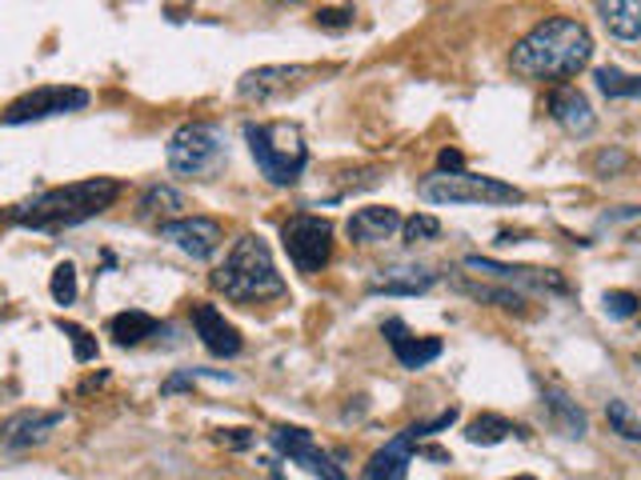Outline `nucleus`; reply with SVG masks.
<instances>
[{
  "instance_id": "f257e3e1",
  "label": "nucleus",
  "mask_w": 641,
  "mask_h": 480,
  "mask_svg": "<svg viewBox=\"0 0 641 480\" xmlns=\"http://www.w3.org/2000/svg\"><path fill=\"white\" fill-rule=\"evenodd\" d=\"M594 61V36L574 17H545L533 24L509 53V68L521 80H557L565 85Z\"/></svg>"
},
{
  "instance_id": "f03ea898",
  "label": "nucleus",
  "mask_w": 641,
  "mask_h": 480,
  "mask_svg": "<svg viewBox=\"0 0 641 480\" xmlns=\"http://www.w3.org/2000/svg\"><path fill=\"white\" fill-rule=\"evenodd\" d=\"M117 200H121V181H112V176H89V181L45 188V193H36V197L12 205L9 220L12 225H21V229L61 232V229H77L85 220L100 217V212L112 208Z\"/></svg>"
},
{
  "instance_id": "7ed1b4c3",
  "label": "nucleus",
  "mask_w": 641,
  "mask_h": 480,
  "mask_svg": "<svg viewBox=\"0 0 641 480\" xmlns=\"http://www.w3.org/2000/svg\"><path fill=\"white\" fill-rule=\"evenodd\" d=\"M213 288L225 293L237 305H261V301H273V296H285V276L276 273V261L269 244L253 232L232 240L229 257H225L217 269H213Z\"/></svg>"
},
{
  "instance_id": "20e7f679",
  "label": "nucleus",
  "mask_w": 641,
  "mask_h": 480,
  "mask_svg": "<svg viewBox=\"0 0 641 480\" xmlns=\"http://www.w3.org/2000/svg\"><path fill=\"white\" fill-rule=\"evenodd\" d=\"M245 144H249V153H253L261 176L276 188L297 185L301 173H305V164H309L305 137H301V129L297 124H289V120L245 124Z\"/></svg>"
},
{
  "instance_id": "39448f33",
  "label": "nucleus",
  "mask_w": 641,
  "mask_h": 480,
  "mask_svg": "<svg viewBox=\"0 0 641 480\" xmlns=\"http://www.w3.org/2000/svg\"><path fill=\"white\" fill-rule=\"evenodd\" d=\"M169 173L185 181H209L225 164V132L209 120H188L169 137Z\"/></svg>"
},
{
  "instance_id": "423d86ee",
  "label": "nucleus",
  "mask_w": 641,
  "mask_h": 480,
  "mask_svg": "<svg viewBox=\"0 0 641 480\" xmlns=\"http://www.w3.org/2000/svg\"><path fill=\"white\" fill-rule=\"evenodd\" d=\"M417 193L430 205H521L525 200L521 188L477 173H430L421 176Z\"/></svg>"
},
{
  "instance_id": "0eeeda50",
  "label": "nucleus",
  "mask_w": 641,
  "mask_h": 480,
  "mask_svg": "<svg viewBox=\"0 0 641 480\" xmlns=\"http://www.w3.org/2000/svg\"><path fill=\"white\" fill-rule=\"evenodd\" d=\"M454 421H457V408H445L442 416L417 421V425H410L405 433H398L385 448H377L373 457H369L361 480H410V465H413V448H417V440L442 433V428H449Z\"/></svg>"
},
{
  "instance_id": "6e6552de",
  "label": "nucleus",
  "mask_w": 641,
  "mask_h": 480,
  "mask_svg": "<svg viewBox=\"0 0 641 480\" xmlns=\"http://www.w3.org/2000/svg\"><path fill=\"white\" fill-rule=\"evenodd\" d=\"M281 244H285L293 269L305 273V276H313L333 261V225L325 217L301 212V217L285 220V229H281Z\"/></svg>"
},
{
  "instance_id": "1a4fd4ad",
  "label": "nucleus",
  "mask_w": 641,
  "mask_h": 480,
  "mask_svg": "<svg viewBox=\"0 0 641 480\" xmlns=\"http://www.w3.org/2000/svg\"><path fill=\"white\" fill-rule=\"evenodd\" d=\"M89 109V92L73 85H41L33 92L17 97L4 109V124H33V120H48V117H65V112H80Z\"/></svg>"
},
{
  "instance_id": "9d476101",
  "label": "nucleus",
  "mask_w": 641,
  "mask_h": 480,
  "mask_svg": "<svg viewBox=\"0 0 641 480\" xmlns=\"http://www.w3.org/2000/svg\"><path fill=\"white\" fill-rule=\"evenodd\" d=\"M317 73L313 65H261L249 68L241 80H237V100L245 105H273V100L297 92V88L309 85V77Z\"/></svg>"
},
{
  "instance_id": "9b49d317",
  "label": "nucleus",
  "mask_w": 641,
  "mask_h": 480,
  "mask_svg": "<svg viewBox=\"0 0 641 480\" xmlns=\"http://www.w3.org/2000/svg\"><path fill=\"white\" fill-rule=\"evenodd\" d=\"M269 440H273V448L281 452V457H289L293 465H301L305 472H313L317 480H349L345 477L341 465H333V457L325 452V448L313 440L309 428H297V425H276L273 433H269Z\"/></svg>"
},
{
  "instance_id": "f8f14e48",
  "label": "nucleus",
  "mask_w": 641,
  "mask_h": 480,
  "mask_svg": "<svg viewBox=\"0 0 641 480\" xmlns=\"http://www.w3.org/2000/svg\"><path fill=\"white\" fill-rule=\"evenodd\" d=\"M156 232H161V240H169L173 249L193 257V261H209V257H217V249L225 244L221 220H213V217H177V220H169V225H161Z\"/></svg>"
},
{
  "instance_id": "ddd939ff",
  "label": "nucleus",
  "mask_w": 641,
  "mask_h": 480,
  "mask_svg": "<svg viewBox=\"0 0 641 480\" xmlns=\"http://www.w3.org/2000/svg\"><path fill=\"white\" fill-rule=\"evenodd\" d=\"M465 269H474V273H486V276H498L506 288H533V293H553V296H565L569 293V281L562 273H553V269H530V264H501V261H489V257H465Z\"/></svg>"
},
{
  "instance_id": "4468645a",
  "label": "nucleus",
  "mask_w": 641,
  "mask_h": 480,
  "mask_svg": "<svg viewBox=\"0 0 641 480\" xmlns=\"http://www.w3.org/2000/svg\"><path fill=\"white\" fill-rule=\"evenodd\" d=\"M193 328H197L200 345H205L213 357H221V360L241 357V349H245L241 332H237V325H229V320H225V313L217 305H205V301H197V305H193Z\"/></svg>"
},
{
  "instance_id": "2eb2a0df",
  "label": "nucleus",
  "mask_w": 641,
  "mask_h": 480,
  "mask_svg": "<svg viewBox=\"0 0 641 480\" xmlns=\"http://www.w3.org/2000/svg\"><path fill=\"white\" fill-rule=\"evenodd\" d=\"M550 117H553V124L562 132H569V137H589V132L597 129L594 105H589V97L577 85L550 88Z\"/></svg>"
},
{
  "instance_id": "dca6fc26",
  "label": "nucleus",
  "mask_w": 641,
  "mask_h": 480,
  "mask_svg": "<svg viewBox=\"0 0 641 480\" xmlns=\"http://www.w3.org/2000/svg\"><path fill=\"white\" fill-rule=\"evenodd\" d=\"M389 337V349H393V357H398L401 369H425L430 360L442 357V340L437 337H413L410 328H405V320H385V328H381Z\"/></svg>"
},
{
  "instance_id": "f3484780",
  "label": "nucleus",
  "mask_w": 641,
  "mask_h": 480,
  "mask_svg": "<svg viewBox=\"0 0 641 480\" xmlns=\"http://www.w3.org/2000/svg\"><path fill=\"white\" fill-rule=\"evenodd\" d=\"M401 225H405V220H401L398 208L369 205V208H357L354 217H349V225H345V232H349L354 244H381V240L393 237Z\"/></svg>"
},
{
  "instance_id": "a211bd4d",
  "label": "nucleus",
  "mask_w": 641,
  "mask_h": 480,
  "mask_svg": "<svg viewBox=\"0 0 641 480\" xmlns=\"http://www.w3.org/2000/svg\"><path fill=\"white\" fill-rule=\"evenodd\" d=\"M437 284L433 269H417V264H393V269H381V273L369 281V293H385V296H417L430 293Z\"/></svg>"
},
{
  "instance_id": "6ab92c4d",
  "label": "nucleus",
  "mask_w": 641,
  "mask_h": 480,
  "mask_svg": "<svg viewBox=\"0 0 641 480\" xmlns=\"http://www.w3.org/2000/svg\"><path fill=\"white\" fill-rule=\"evenodd\" d=\"M65 416L61 413H17L0 425V448H29L41 445V440L61 425Z\"/></svg>"
},
{
  "instance_id": "aec40b11",
  "label": "nucleus",
  "mask_w": 641,
  "mask_h": 480,
  "mask_svg": "<svg viewBox=\"0 0 641 480\" xmlns=\"http://www.w3.org/2000/svg\"><path fill=\"white\" fill-rule=\"evenodd\" d=\"M542 401H545V413H550L553 428H557L562 437L582 440V437L589 433V416H586V408H582V404H577L574 396L565 393V389H557V384H545Z\"/></svg>"
},
{
  "instance_id": "412c9836",
  "label": "nucleus",
  "mask_w": 641,
  "mask_h": 480,
  "mask_svg": "<svg viewBox=\"0 0 641 480\" xmlns=\"http://www.w3.org/2000/svg\"><path fill=\"white\" fill-rule=\"evenodd\" d=\"M181 208H185V197H181L173 185H149L141 193V200H137V217H141L144 225H156V229H161L169 220L185 217Z\"/></svg>"
},
{
  "instance_id": "4be33fe9",
  "label": "nucleus",
  "mask_w": 641,
  "mask_h": 480,
  "mask_svg": "<svg viewBox=\"0 0 641 480\" xmlns=\"http://www.w3.org/2000/svg\"><path fill=\"white\" fill-rule=\"evenodd\" d=\"M597 17L609 29V36H618L626 44H641V0H601Z\"/></svg>"
},
{
  "instance_id": "5701e85b",
  "label": "nucleus",
  "mask_w": 641,
  "mask_h": 480,
  "mask_svg": "<svg viewBox=\"0 0 641 480\" xmlns=\"http://www.w3.org/2000/svg\"><path fill=\"white\" fill-rule=\"evenodd\" d=\"M156 332H165V325L156 317H149V313H141V308H129V313H117V317L109 320V337L121 345V349H133V345H141V340L156 337Z\"/></svg>"
},
{
  "instance_id": "b1692460",
  "label": "nucleus",
  "mask_w": 641,
  "mask_h": 480,
  "mask_svg": "<svg viewBox=\"0 0 641 480\" xmlns=\"http://www.w3.org/2000/svg\"><path fill=\"white\" fill-rule=\"evenodd\" d=\"M457 293L474 296L481 305H498L506 313H518V317H530V301L518 293V288H493V284H469V281H454Z\"/></svg>"
},
{
  "instance_id": "393cba45",
  "label": "nucleus",
  "mask_w": 641,
  "mask_h": 480,
  "mask_svg": "<svg viewBox=\"0 0 641 480\" xmlns=\"http://www.w3.org/2000/svg\"><path fill=\"white\" fill-rule=\"evenodd\" d=\"M518 433V437H530V433H521L513 421H506V416H498V413H481V416H474L469 425H465V440L469 445H501V440H509Z\"/></svg>"
},
{
  "instance_id": "a878e982",
  "label": "nucleus",
  "mask_w": 641,
  "mask_h": 480,
  "mask_svg": "<svg viewBox=\"0 0 641 480\" xmlns=\"http://www.w3.org/2000/svg\"><path fill=\"white\" fill-rule=\"evenodd\" d=\"M597 88L606 92L609 100H633L641 97V77H630V73H621V68L606 65V68H597L594 73Z\"/></svg>"
},
{
  "instance_id": "bb28decb",
  "label": "nucleus",
  "mask_w": 641,
  "mask_h": 480,
  "mask_svg": "<svg viewBox=\"0 0 641 480\" xmlns=\"http://www.w3.org/2000/svg\"><path fill=\"white\" fill-rule=\"evenodd\" d=\"M606 421H609V428L618 433V437H626V440H641V416L633 413V404L630 401H613L606 404Z\"/></svg>"
},
{
  "instance_id": "cd10ccee",
  "label": "nucleus",
  "mask_w": 641,
  "mask_h": 480,
  "mask_svg": "<svg viewBox=\"0 0 641 480\" xmlns=\"http://www.w3.org/2000/svg\"><path fill=\"white\" fill-rule=\"evenodd\" d=\"M56 328H61V332H65L68 337V345H73V360H77V364H89V360H97V337H93L89 328H80V325H73V320H56Z\"/></svg>"
},
{
  "instance_id": "c85d7f7f",
  "label": "nucleus",
  "mask_w": 641,
  "mask_h": 480,
  "mask_svg": "<svg viewBox=\"0 0 641 480\" xmlns=\"http://www.w3.org/2000/svg\"><path fill=\"white\" fill-rule=\"evenodd\" d=\"M48 293H53L56 305H73L80 296V284H77V269L68 261H61L53 269V281H48Z\"/></svg>"
},
{
  "instance_id": "c756f323",
  "label": "nucleus",
  "mask_w": 641,
  "mask_h": 480,
  "mask_svg": "<svg viewBox=\"0 0 641 480\" xmlns=\"http://www.w3.org/2000/svg\"><path fill=\"white\" fill-rule=\"evenodd\" d=\"M601 305H606V317L613 320H630L633 313L641 308V296L630 293V288H609L606 296H601Z\"/></svg>"
},
{
  "instance_id": "7c9ffc66",
  "label": "nucleus",
  "mask_w": 641,
  "mask_h": 480,
  "mask_svg": "<svg viewBox=\"0 0 641 480\" xmlns=\"http://www.w3.org/2000/svg\"><path fill=\"white\" fill-rule=\"evenodd\" d=\"M401 229H405V244H425V240L442 237V220L430 217V212H417V217H410Z\"/></svg>"
},
{
  "instance_id": "2f4dec72",
  "label": "nucleus",
  "mask_w": 641,
  "mask_h": 480,
  "mask_svg": "<svg viewBox=\"0 0 641 480\" xmlns=\"http://www.w3.org/2000/svg\"><path fill=\"white\" fill-rule=\"evenodd\" d=\"M354 21L357 12L349 4H325V9H317V24L329 29V33H345V29H354Z\"/></svg>"
},
{
  "instance_id": "473e14b6",
  "label": "nucleus",
  "mask_w": 641,
  "mask_h": 480,
  "mask_svg": "<svg viewBox=\"0 0 641 480\" xmlns=\"http://www.w3.org/2000/svg\"><path fill=\"white\" fill-rule=\"evenodd\" d=\"M200 377H213V381H229V372H205V369H185V372H173L165 384H161V393L173 396L181 393V389H188L193 381H200Z\"/></svg>"
},
{
  "instance_id": "72a5a7b5",
  "label": "nucleus",
  "mask_w": 641,
  "mask_h": 480,
  "mask_svg": "<svg viewBox=\"0 0 641 480\" xmlns=\"http://www.w3.org/2000/svg\"><path fill=\"white\" fill-rule=\"evenodd\" d=\"M626 164H630V156L621 153V149H606V153H597L594 156V168L601 176H618L621 168H626Z\"/></svg>"
},
{
  "instance_id": "f704fd0d",
  "label": "nucleus",
  "mask_w": 641,
  "mask_h": 480,
  "mask_svg": "<svg viewBox=\"0 0 641 480\" xmlns=\"http://www.w3.org/2000/svg\"><path fill=\"white\" fill-rule=\"evenodd\" d=\"M253 440H257V437L249 433V428H221V433H217V445L237 448V452H241V448H249Z\"/></svg>"
},
{
  "instance_id": "c9c22d12",
  "label": "nucleus",
  "mask_w": 641,
  "mask_h": 480,
  "mask_svg": "<svg viewBox=\"0 0 641 480\" xmlns=\"http://www.w3.org/2000/svg\"><path fill=\"white\" fill-rule=\"evenodd\" d=\"M437 173H465V156L457 149H442L437 156Z\"/></svg>"
},
{
  "instance_id": "e433bc0d",
  "label": "nucleus",
  "mask_w": 641,
  "mask_h": 480,
  "mask_svg": "<svg viewBox=\"0 0 641 480\" xmlns=\"http://www.w3.org/2000/svg\"><path fill=\"white\" fill-rule=\"evenodd\" d=\"M421 457H433V460H445L449 465V452H442V448H417Z\"/></svg>"
},
{
  "instance_id": "4c0bfd02",
  "label": "nucleus",
  "mask_w": 641,
  "mask_h": 480,
  "mask_svg": "<svg viewBox=\"0 0 641 480\" xmlns=\"http://www.w3.org/2000/svg\"><path fill=\"white\" fill-rule=\"evenodd\" d=\"M630 240H638V244H641V229H633V232H630Z\"/></svg>"
},
{
  "instance_id": "58836bf2",
  "label": "nucleus",
  "mask_w": 641,
  "mask_h": 480,
  "mask_svg": "<svg viewBox=\"0 0 641 480\" xmlns=\"http://www.w3.org/2000/svg\"><path fill=\"white\" fill-rule=\"evenodd\" d=\"M513 480H533V477H513Z\"/></svg>"
},
{
  "instance_id": "ea45409f",
  "label": "nucleus",
  "mask_w": 641,
  "mask_h": 480,
  "mask_svg": "<svg viewBox=\"0 0 641 480\" xmlns=\"http://www.w3.org/2000/svg\"><path fill=\"white\" fill-rule=\"evenodd\" d=\"M638 369H641V352H638Z\"/></svg>"
}]
</instances>
